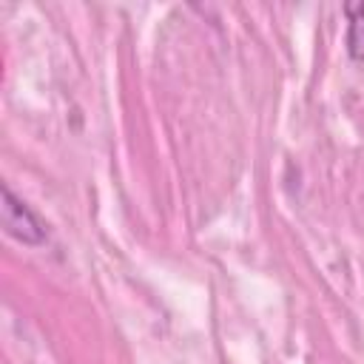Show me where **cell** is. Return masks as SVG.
<instances>
[{
    "label": "cell",
    "mask_w": 364,
    "mask_h": 364,
    "mask_svg": "<svg viewBox=\"0 0 364 364\" xmlns=\"http://www.w3.org/2000/svg\"><path fill=\"white\" fill-rule=\"evenodd\" d=\"M0 222L6 228V233L23 245H43L46 242V228L37 219V213L11 193L9 185H3L0 191Z\"/></svg>",
    "instance_id": "6da1fadb"
},
{
    "label": "cell",
    "mask_w": 364,
    "mask_h": 364,
    "mask_svg": "<svg viewBox=\"0 0 364 364\" xmlns=\"http://www.w3.org/2000/svg\"><path fill=\"white\" fill-rule=\"evenodd\" d=\"M347 20V51L353 60H364V3H350Z\"/></svg>",
    "instance_id": "7a4b0ae2"
}]
</instances>
